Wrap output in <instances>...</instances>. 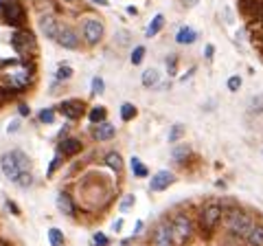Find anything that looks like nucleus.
<instances>
[{
  "label": "nucleus",
  "instance_id": "f257e3e1",
  "mask_svg": "<svg viewBox=\"0 0 263 246\" xmlns=\"http://www.w3.org/2000/svg\"><path fill=\"white\" fill-rule=\"evenodd\" d=\"M254 222H257V220H254L248 211L235 207V209H226V216H224V222H221V226H224L226 235L237 237V240L246 242V237H248V233L252 231Z\"/></svg>",
  "mask_w": 263,
  "mask_h": 246
},
{
  "label": "nucleus",
  "instance_id": "f03ea898",
  "mask_svg": "<svg viewBox=\"0 0 263 246\" xmlns=\"http://www.w3.org/2000/svg\"><path fill=\"white\" fill-rule=\"evenodd\" d=\"M224 216H226V207L221 202L211 200L206 204H202L200 213H197V229H200V233L204 237H211L219 229V224L224 222Z\"/></svg>",
  "mask_w": 263,
  "mask_h": 246
},
{
  "label": "nucleus",
  "instance_id": "7ed1b4c3",
  "mask_svg": "<svg viewBox=\"0 0 263 246\" xmlns=\"http://www.w3.org/2000/svg\"><path fill=\"white\" fill-rule=\"evenodd\" d=\"M0 169H3V174L9 178L11 183H15L22 174L31 171V159L22 150H11L0 156Z\"/></svg>",
  "mask_w": 263,
  "mask_h": 246
},
{
  "label": "nucleus",
  "instance_id": "20e7f679",
  "mask_svg": "<svg viewBox=\"0 0 263 246\" xmlns=\"http://www.w3.org/2000/svg\"><path fill=\"white\" fill-rule=\"evenodd\" d=\"M33 71H35V66H33V64H29V62L15 64V66H11L9 71L5 73V84L9 86L13 93H24V90L31 86Z\"/></svg>",
  "mask_w": 263,
  "mask_h": 246
},
{
  "label": "nucleus",
  "instance_id": "39448f33",
  "mask_svg": "<svg viewBox=\"0 0 263 246\" xmlns=\"http://www.w3.org/2000/svg\"><path fill=\"white\" fill-rule=\"evenodd\" d=\"M171 233H174V242L176 246H186L191 244L193 235H195V222L186 211H178L171 218Z\"/></svg>",
  "mask_w": 263,
  "mask_h": 246
},
{
  "label": "nucleus",
  "instance_id": "423d86ee",
  "mask_svg": "<svg viewBox=\"0 0 263 246\" xmlns=\"http://www.w3.org/2000/svg\"><path fill=\"white\" fill-rule=\"evenodd\" d=\"M0 18L15 29H24L27 11H24L22 0H0Z\"/></svg>",
  "mask_w": 263,
  "mask_h": 246
},
{
  "label": "nucleus",
  "instance_id": "0eeeda50",
  "mask_svg": "<svg viewBox=\"0 0 263 246\" xmlns=\"http://www.w3.org/2000/svg\"><path fill=\"white\" fill-rule=\"evenodd\" d=\"M11 46L15 48V53L22 57V62L35 57L37 53V44H35V38L29 29H15L13 36H11Z\"/></svg>",
  "mask_w": 263,
  "mask_h": 246
},
{
  "label": "nucleus",
  "instance_id": "6e6552de",
  "mask_svg": "<svg viewBox=\"0 0 263 246\" xmlns=\"http://www.w3.org/2000/svg\"><path fill=\"white\" fill-rule=\"evenodd\" d=\"M103 22L101 18H95V15H90V18L84 20V24H81V33H84V42L88 46H95L101 42L103 38Z\"/></svg>",
  "mask_w": 263,
  "mask_h": 246
},
{
  "label": "nucleus",
  "instance_id": "1a4fd4ad",
  "mask_svg": "<svg viewBox=\"0 0 263 246\" xmlns=\"http://www.w3.org/2000/svg\"><path fill=\"white\" fill-rule=\"evenodd\" d=\"M152 246H176L174 233H171V220H160V222L154 226Z\"/></svg>",
  "mask_w": 263,
  "mask_h": 246
},
{
  "label": "nucleus",
  "instance_id": "9d476101",
  "mask_svg": "<svg viewBox=\"0 0 263 246\" xmlns=\"http://www.w3.org/2000/svg\"><path fill=\"white\" fill-rule=\"evenodd\" d=\"M57 112L68 121H79L86 112V103L81 99H64L60 106H57Z\"/></svg>",
  "mask_w": 263,
  "mask_h": 246
},
{
  "label": "nucleus",
  "instance_id": "9b49d317",
  "mask_svg": "<svg viewBox=\"0 0 263 246\" xmlns=\"http://www.w3.org/2000/svg\"><path fill=\"white\" fill-rule=\"evenodd\" d=\"M55 42L60 46H64V48H68V51H75V48H79V44H81V38H79V33L72 27L60 24V31H57Z\"/></svg>",
  "mask_w": 263,
  "mask_h": 246
},
{
  "label": "nucleus",
  "instance_id": "f8f14e48",
  "mask_svg": "<svg viewBox=\"0 0 263 246\" xmlns=\"http://www.w3.org/2000/svg\"><path fill=\"white\" fill-rule=\"evenodd\" d=\"M81 150H84V143H81L79 138H75V136L64 138V141L57 145V154H60V156H66V159L77 156V154H81Z\"/></svg>",
  "mask_w": 263,
  "mask_h": 246
},
{
  "label": "nucleus",
  "instance_id": "ddd939ff",
  "mask_svg": "<svg viewBox=\"0 0 263 246\" xmlns=\"http://www.w3.org/2000/svg\"><path fill=\"white\" fill-rule=\"evenodd\" d=\"M176 180V176L171 174L169 169H160V171H156V174L152 176L149 180V189L152 191H164V189H169V185Z\"/></svg>",
  "mask_w": 263,
  "mask_h": 246
},
{
  "label": "nucleus",
  "instance_id": "4468645a",
  "mask_svg": "<svg viewBox=\"0 0 263 246\" xmlns=\"http://www.w3.org/2000/svg\"><path fill=\"white\" fill-rule=\"evenodd\" d=\"M40 29H42V33L46 38L55 40L57 31H60V22H57V18L53 13H42V15H40Z\"/></svg>",
  "mask_w": 263,
  "mask_h": 246
},
{
  "label": "nucleus",
  "instance_id": "2eb2a0df",
  "mask_svg": "<svg viewBox=\"0 0 263 246\" xmlns=\"http://www.w3.org/2000/svg\"><path fill=\"white\" fill-rule=\"evenodd\" d=\"M92 136H95V141H112V138L117 136V128H114L110 121H103L92 128Z\"/></svg>",
  "mask_w": 263,
  "mask_h": 246
},
{
  "label": "nucleus",
  "instance_id": "dca6fc26",
  "mask_svg": "<svg viewBox=\"0 0 263 246\" xmlns=\"http://www.w3.org/2000/svg\"><path fill=\"white\" fill-rule=\"evenodd\" d=\"M57 209H60L64 216H75V202H72L70 194H66V191L57 194Z\"/></svg>",
  "mask_w": 263,
  "mask_h": 246
},
{
  "label": "nucleus",
  "instance_id": "f3484780",
  "mask_svg": "<svg viewBox=\"0 0 263 246\" xmlns=\"http://www.w3.org/2000/svg\"><path fill=\"white\" fill-rule=\"evenodd\" d=\"M246 246H263V222H254L252 231L246 237Z\"/></svg>",
  "mask_w": 263,
  "mask_h": 246
},
{
  "label": "nucleus",
  "instance_id": "a211bd4d",
  "mask_svg": "<svg viewBox=\"0 0 263 246\" xmlns=\"http://www.w3.org/2000/svg\"><path fill=\"white\" fill-rule=\"evenodd\" d=\"M103 163L114 171V174H121L123 171V159H121L119 152H108L105 154V159H103Z\"/></svg>",
  "mask_w": 263,
  "mask_h": 246
},
{
  "label": "nucleus",
  "instance_id": "6ab92c4d",
  "mask_svg": "<svg viewBox=\"0 0 263 246\" xmlns=\"http://www.w3.org/2000/svg\"><path fill=\"white\" fill-rule=\"evenodd\" d=\"M195 40H197V31L191 29V27H182L176 33V42L178 44H193Z\"/></svg>",
  "mask_w": 263,
  "mask_h": 246
},
{
  "label": "nucleus",
  "instance_id": "aec40b11",
  "mask_svg": "<svg viewBox=\"0 0 263 246\" xmlns=\"http://www.w3.org/2000/svg\"><path fill=\"white\" fill-rule=\"evenodd\" d=\"M88 119H90L92 126H99V123H103L105 119H108V110H105L103 106H95V108L88 112Z\"/></svg>",
  "mask_w": 263,
  "mask_h": 246
},
{
  "label": "nucleus",
  "instance_id": "412c9836",
  "mask_svg": "<svg viewBox=\"0 0 263 246\" xmlns=\"http://www.w3.org/2000/svg\"><path fill=\"white\" fill-rule=\"evenodd\" d=\"M143 86L145 88H154V86H158V81H160V73L156 71V68H147L143 73Z\"/></svg>",
  "mask_w": 263,
  "mask_h": 246
},
{
  "label": "nucleus",
  "instance_id": "4be33fe9",
  "mask_svg": "<svg viewBox=\"0 0 263 246\" xmlns=\"http://www.w3.org/2000/svg\"><path fill=\"white\" fill-rule=\"evenodd\" d=\"M189 154H191V147H189L186 143H182V145H176V147H174L171 156H174L176 163H184V161L189 159Z\"/></svg>",
  "mask_w": 263,
  "mask_h": 246
},
{
  "label": "nucleus",
  "instance_id": "5701e85b",
  "mask_svg": "<svg viewBox=\"0 0 263 246\" xmlns=\"http://www.w3.org/2000/svg\"><path fill=\"white\" fill-rule=\"evenodd\" d=\"M162 27H164V15H156V18L152 20V24L147 27V38H154V36H158L160 31H162Z\"/></svg>",
  "mask_w": 263,
  "mask_h": 246
},
{
  "label": "nucleus",
  "instance_id": "b1692460",
  "mask_svg": "<svg viewBox=\"0 0 263 246\" xmlns=\"http://www.w3.org/2000/svg\"><path fill=\"white\" fill-rule=\"evenodd\" d=\"M48 242L51 246H66V237L60 229H48Z\"/></svg>",
  "mask_w": 263,
  "mask_h": 246
},
{
  "label": "nucleus",
  "instance_id": "393cba45",
  "mask_svg": "<svg viewBox=\"0 0 263 246\" xmlns=\"http://www.w3.org/2000/svg\"><path fill=\"white\" fill-rule=\"evenodd\" d=\"M129 165H132V171H134V176H136V178H145L147 174H149V169H147L143 163H141V159H136V156L132 159Z\"/></svg>",
  "mask_w": 263,
  "mask_h": 246
},
{
  "label": "nucleus",
  "instance_id": "a878e982",
  "mask_svg": "<svg viewBox=\"0 0 263 246\" xmlns=\"http://www.w3.org/2000/svg\"><path fill=\"white\" fill-rule=\"evenodd\" d=\"M55 108H44V110H40L37 114V119L40 123H44V126H51V123H55Z\"/></svg>",
  "mask_w": 263,
  "mask_h": 246
},
{
  "label": "nucleus",
  "instance_id": "bb28decb",
  "mask_svg": "<svg viewBox=\"0 0 263 246\" xmlns=\"http://www.w3.org/2000/svg\"><path fill=\"white\" fill-rule=\"evenodd\" d=\"M136 117V106L134 103H123L121 106V119L123 121H132Z\"/></svg>",
  "mask_w": 263,
  "mask_h": 246
},
{
  "label": "nucleus",
  "instance_id": "cd10ccee",
  "mask_svg": "<svg viewBox=\"0 0 263 246\" xmlns=\"http://www.w3.org/2000/svg\"><path fill=\"white\" fill-rule=\"evenodd\" d=\"M182 134H184V126H182V123H176V126L169 130V143H176Z\"/></svg>",
  "mask_w": 263,
  "mask_h": 246
},
{
  "label": "nucleus",
  "instance_id": "c85d7f7f",
  "mask_svg": "<svg viewBox=\"0 0 263 246\" xmlns=\"http://www.w3.org/2000/svg\"><path fill=\"white\" fill-rule=\"evenodd\" d=\"M143 57H145V46H136L134 51H132V55H129V62L134 64V66H138V64L143 62Z\"/></svg>",
  "mask_w": 263,
  "mask_h": 246
},
{
  "label": "nucleus",
  "instance_id": "c756f323",
  "mask_svg": "<svg viewBox=\"0 0 263 246\" xmlns=\"http://www.w3.org/2000/svg\"><path fill=\"white\" fill-rule=\"evenodd\" d=\"M15 185L22 187V189H29V187L33 185V174H31V171H27V174H22L18 180H15Z\"/></svg>",
  "mask_w": 263,
  "mask_h": 246
},
{
  "label": "nucleus",
  "instance_id": "7c9ffc66",
  "mask_svg": "<svg viewBox=\"0 0 263 246\" xmlns=\"http://www.w3.org/2000/svg\"><path fill=\"white\" fill-rule=\"evenodd\" d=\"M72 77V68L68 66V64H62V66L60 68H57V79H70Z\"/></svg>",
  "mask_w": 263,
  "mask_h": 246
},
{
  "label": "nucleus",
  "instance_id": "2f4dec72",
  "mask_svg": "<svg viewBox=\"0 0 263 246\" xmlns=\"http://www.w3.org/2000/svg\"><path fill=\"white\" fill-rule=\"evenodd\" d=\"M134 202H136V198H134V196H132V194H129V196H125V198H123V200H121V204H119V209H121L123 213H125V211H129L132 207H134Z\"/></svg>",
  "mask_w": 263,
  "mask_h": 246
},
{
  "label": "nucleus",
  "instance_id": "473e14b6",
  "mask_svg": "<svg viewBox=\"0 0 263 246\" xmlns=\"http://www.w3.org/2000/svg\"><path fill=\"white\" fill-rule=\"evenodd\" d=\"M92 242H95V246H108V244H110L108 235L101 233V231H97V233L92 235Z\"/></svg>",
  "mask_w": 263,
  "mask_h": 246
},
{
  "label": "nucleus",
  "instance_id": "72a5a7b5",
  "mask_svg": "<svg viewBox=\"0 0 263 246\" xmlns=\"http://www.w3.org/2000/svg\"><path fill=\"white\" fill-rule=\"evenodd\" d=\"M250 112H252V114H254V112H263V95L254 97V99L250 101Z\"/></svg>",
  "mask_w": 263,
  "mask_h": 246
},
{
  "label": "nucleus",
  "instance_id": "f704fd0d",
  "mask_svg": "<svg viewBox=\"0 0 263 246\" xmlns=\"http://www.w3.org/2000/svg\"><path fill=\"white\" fill-rule=\"evenodd\" d=\"M241 88V77H237V75H233L228 79V90L230 93H237V90Z\"/></svg>",
  "mask_w": 263,
  "mask_h": 246
},
{
  "label": "nucleus",
  "instance_id": "c9c22d12",
  "mask_svg": "<svg viewBox=\"0 0 263 246\" xmlns=\"http://www.w3.org/2000/svg\"><path fill=\"white\" fill-rule=\"evenodd\" d=\"M103 88H105L103 79H101V77H95V79H92V95H101Z\"/></svg>",
  "mask_w": 263,
  "mask_h": 246
},
{
  "label": "nucleus",
  "instance_id": "e433bc0d",
  "mask_svg": "<svg viewBox=\"0 0 263 246\" xmlns=\"http://www.w3.org/2000/svg\"><path fill=\"white\" fill-rule=\"evenodd\" d=\"M176 66H178V57L171 55L169 60H167V71H169V75H176Z\"/></svg>",
  "mask_w": 263,
  "mask_h": 246
},
{
  "label": "nucleus",
  "instance_id": "4c0bfd02",
  "mask_svg": "<svg viewBox=\"0 0 263 246\" xmlns=\"http://www.w3.org/2000/svg\"><path fill=\"white\" fill-rule=\"evenodd\" d=\"M60 163H62V156H60V154H57V156L53 159V163H51V165H48V176H53V174H55V169L60 167Z\"/></svg>",
  "mask_w": 263,
  "mask_h": 246
},
{
  "label": "nucleus",
  "instance_id": "58836bf2",
  "mask_svg": "<svg viewBox=\"0 0 263 246\" xmlns=\"http://www.w3.org/2000/svg\"><path fill=\"white\" fill-rule=\"evenodd\" d=\"M7 209H9L13 216H20V209H18V204L15 202H11V200H7Z\"/></svg>",
  "mask_w": 263,
  "mask_h": 246
},
{
  "label": "nucleus",
  "instance_id": "ea45409f",
  "mask_svg": "<svg viewBox=\"0 0 263 246\" xmlns=\"http://www.w3.org/2000/svg\"><path fill=\"white\" fill-rule=\"evenodd\" d=\"M18 112L22 114V117H29V114H31V108H29L27 103H20V106H18Z\"/></svg>",
  "mask_w": 263,
  "mask_h": 246
},
{
  "label": "nucleus",
  "instance_id": "a19ab883",
  "mask_svg": "<svg viewBox=\"0 0 263 246\" xmlns=\"http://www.w3.org/2000/svg\"><path fill=\"white\" fill-rule=\"evenodd\" d=\"M18 128H20V121H13V123H9V126H7V132H18Z\"/></svg>",
  "mask_w": 263,
  "mask_h": 246
},
{
  "label": "nucleus",
  "instance_id": "79ce46f5",
  "mask_svg": "<svg viewBox=\"0 0 263 246\" xmlns=\"http://www.w3.org/2000/svg\"><path fill=\"white\" fill-rule=\"evenodd\" d=\"M213 53H215V46L209 44V46H206V60H213Z\"/></svg>",
  "mask_w": 263,
  "mask_h": 246
},
{
  "label": "nucleus",
  "instance_id": "37998d69",
  "mask_svg": "<svg viewBox=\"0 0 263 246\" xmlns=\"http://www.w3.org/2000/svg\"><path fill=\"white\" fill-rule=\"evenodd\" d=\"M121 229H123V220H117V222L112 224V231H117V233H119Z\"/></svg>",
  "mask_w": 263,
  "mask_h": 246
},
{
  "label": "nucleus",
  "instance_id": "c03bdc74",
  "mask_svg": "<svg viewBox=\"0 0 263 246\" xmlns=\"http://www.w3.org/2000/svg\"><path fill=\"white\" fill-rule=\"evenodd\" d=\"M197 3H200V0H182V5H184V7H195Z\"/></svg>",
  "mask_w": 263,
  "mask_h": 246
},
{
  "label": "nucleus",
  "instance_id": "a18cd8bd",
  "mask_svg": "<svg viewBox=\"0 0 263 246\" xmlns=\"http://www.w3.org/2000/svg\"><path fill=\"white\" fill-rule=\"evenodd\" d=\"M92 3H95V5H101V7H105V5H110V3H108V0H92Z\"/></svg>",
  "mask_w": 263,
  "mask_h": 246
},
{
  "label": "nucleus",
  "instance_id": "49530a36",
  "mask_svg": "<svg viewBox=\"0 0 263 246\" xmlns=\"http://www.w3.org/2000/svg\"><path fill=\"white\" fill-rule=\"evenodd\" d=\"M64 3H70L72 5V3H77V0H64Z\"/></svg>",
  "mask_w": 263,
  "mask_h": 246
}]
</instances>
